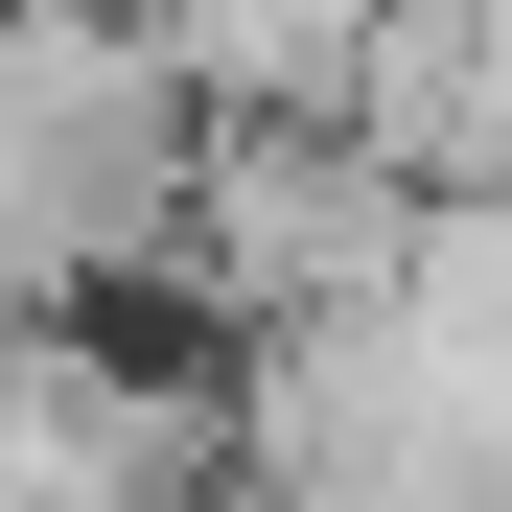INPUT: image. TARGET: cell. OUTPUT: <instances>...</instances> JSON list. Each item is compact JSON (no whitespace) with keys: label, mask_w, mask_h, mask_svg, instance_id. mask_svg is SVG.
<instances>
[{"label":"cell","mask_w":512,"mask_h":512,"mask_svg":"<svg viewBox=\"0 0 512 512\" xmlns=\"http://www.w3.org/2000/svg\"><path fill=\"white\" fill-rule=\"evenodd\" d=\"M187 163H210V94H187V47L140 0H0V233H24L47 303L163 280Z\"/></svg>","instance_id":"6da1fadb"},{"label":"cell","mask_w":512,"mask_h":512,"mask_svg":"<svg viewBox=\"0 0 512 512\" xmlns=\"http://www.w3.org/2000/svg\"><path fill=\"white\" fill-rule=\"evenodd\" d=\"M233 466L280 512H512V373L419 303H303L233 350Z\"/></svg>","instance_id":"7a4b0ae2"},{"label":"cell","mask_w":512,"mask_h":512,"mask_svg":"<svg viewBox=\"0 0 512 512\" xmlns=\"http://www.w3.org/2000/svg\"><path fill=\"white\" fill-rule=\"evenodd\" d=\"M419 256V163L373 117H210L187 163V233H163V280H187V326H303V303H396Z\"/></svg>","instance_id":"3957f363"},{"label":"cell","mask_w":512,"mask_h":512,"mask_svg":"<svg viewBox=\"0 0 512 512\" xmlns=\"http://www.w3.org/2000/svg\"><path fill=\"white\" fill-rule=\"evenodd\" d=\"M187 489H233V373L117 350L94 303L0 326V512H187Z\"/></svg>","instance_id":"277c9868"}]
</instances>
